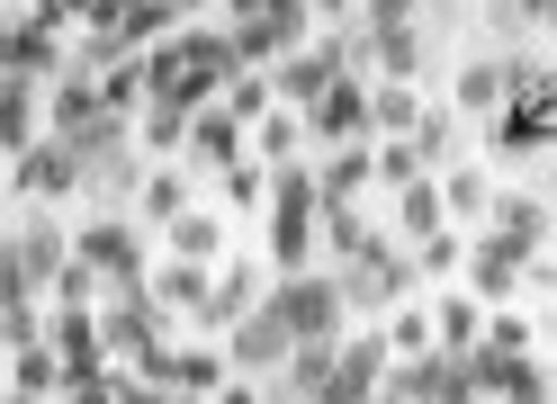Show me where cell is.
Returning a JSON list of instances; mask_svg holds the SVG:
<instances>
[{
	"label": "cell",
	"mask_w": 557,
	"mask_h": 404,
	"mask_svg": "<svg viewBox=\"0 0 557 404\" xmlns=\"http://www.w3.org/2000/svg\"><path fill=\"white\" fill-rule=\"evenodd\" d=\"M243 144H252V126H243L234 109H198V117H189V153H181V162L216 180V172H234V162H252Z\"/></svg>",
	"instance_id": "obj_13"
},
{
	"label": "cell",
	"mask_w": 557,
	"mask_h": 404,
	"mask_svg": "<svg viewBox=\"0 0 557 404\" xmlns=\"http://www.w3.org/2000/svg\"><path fill=\"white\" fill-rule=\"evenodd\" d=\"M369 180H377V144H333L315 162V198H324V207H360Z\"/></svg>",
	"instance_id": "obj_16"
},
{
	"label": "cell",
	"mask_w": 557,
	"mask_h": 404,
	"mask_svg": "<svg viewBox=\"0 0 557 404\" xmlns=\"http://www.w3.org/2000/svg\"><path fill=\"white\" fill-rule=\"evenodd\" d=\"M207 279H216V269H198V261H162V269H153V306L198 324V306H207Z\"/></svg>",
	"instance_id": "obj_22"
},
{
	"label": "cell",
	"mask_w": 557,
	"mask_h": 404,
	"mask_svg": "<svg viewBox=\"0 0 557 404\" xmlns=\"http://www.w3.org/2000/svg\"><path fill=\"white\" fill-rule=\"evenodd\" d=\"M207 404H261V387H252V378H234V387H216Z\"/></svg>",
	"instance_id": "obj_50"
},
{
	"label": "cell",
	"mask_w": 557,
	"mask_h": 404,
	"mask_svg": "<svg viewBox=\"0 0 557 404\" xmlns=\"http://www.w3.org/2000/svg\"><path fill=\"white\" fill-rule=\"evenodd\" d=\"M162 243H171V261L216 269V261H225V216H216V207H189V216H171V225H162Z\"/></svg>",
	"instance_id": "obj_21"
},
{
	"label": "cell",
	"mask_w": 557,
	"mask_h": 404,
	"mask_svg": "<svg viewBox=\"0 0 557 404\" xmlns=\"http://www.w3.org/2000/svg\"><path fill=\"white\" fill-rule=\"evenodd\" d=\"M46 342L63 351V378H109V342H99V306H46Z\"/></svg>",
	"instance_id": "obj_10"
},
{
	"label": "cell",
	"mask_w": 557,
	"mask_h": 404,
	"mask_svg": "<svg viewBox=\"0 0 557 404\" xmlns=\"http://www.w3.org/2000/svg\"><path fill=\"white\" fill-rule=\"evenodd\" d=\"M162 387H189V395H216V387H234V359H225V342L216 351H171V368H162Z\"/></svg>",
	"instance_id": "obj_28"
},
{
	"label": "cell",
	"mask_w": 557,
	"mask_h": 404,
	"mask_svg": "<svg viewBox=\"0 0 557 404\" xmlns=\"http://www.w3.org/2000/svg\"><path fill=\"white\" fill-rule=\"evenodd\" d=\"M0 306H37V269H27L18 233H0Z\"/></svg>",
	"instance_id": "obj_39"
},
{
	"label": "cell",
	"mask_w": 557,
	"mask_h": 404,
	"mask_svg": "<svg viewBox=\"0 0 557 404\" xmlns=\"http://www.w3.org/2000/svg\"><path fill=\"white\" fill-rule=\"evenodd\" d=\"M387 332H351V342L333 351V378H324V395L315 404H369L377 387H387Z\"/></svg>",
	"instance_id": "obj_8"
},
{
	"label": "cell",
	"mask_w": 557,
	"mask_h": 404,
	"mask_svg": "<svg viewBox=\"0 0 557 404\" xmlns=\"http://www.w3.org/2000/svg\"><path fill=\"white\" fill-rule=\"evenodd\" d=\"M387 395H405V404H441V395H449V351L387 359Z\"/></svg>",
	"instance_id": "obj_23"
},
{
	"label": "cell",
	"mask_w": 557,
	"mask_h": 404,
	"mask_svg": "<svg viewBox=\"0 0 557 404\" xmlns=\"http://www.w3.org/2000/svg\"><path fill=\"white\" fill-rule=\"evenodd\" d=\"M216 198L225 207H270V172L261 162H234V172H216Z\"/></svg>",
	"instance_id": "obj_41"
},
{
	"label": "cell",
	"mask_w": 557,
	"mask_h": 404,
	"mask_svg": "<svg viewBox=\"0 0 557 404\" xmlns=\"http://www.w3.org/2000/svg\"><path fill=\"white\" fill-rule=\"evenodd\" d=\"M441 225H449V207H441V172H423V180H405V189H396V243L413 252V243H432Z\"/></svg>",
	"instance_id": "obj_19"
},
{
	"label": "cell",
	"mask_w": 557,
	"mask_h": 404,
	"mask_svg": "<svg viewBox=\"0 0 557 404\" xmlns=\"http://www.w3.org/2000/svg\"><path fill=\"white\" fill-rule=\"evenodd\" d=\"M476 332H485V306H476V296H441V306H432V342H441V351H476Z\"/></svg>",
	"instance_id": "obj_33"
},
{
	"label": "cell",
	"mask_w": 557,
	"mask_h": 404,
	"mask_svg": "<svg viewBox=\"0 0 557 404\" xmlns=\"http://www.w3.org/2000/svg\"><path fill=\"white\" fill-rule=\"evenodd\" d=\"M37 135H46V81L0 73V162H18Z\"/></svg>",
	"instance_id": "obj_15"
},
{
	"label": "cell",
	"mask_w": 557,
	"mask_h": 404,
	"mask_svg": "<svg viewBox=\"0 0 557 404\" xmlns=\"http://www.w3.org/2000/svg\"><path fill=\"white\" fill-rule=\"evenodd\" d=\"M432 162H423V144H413V135H377V180L387 189H405V180H423Z\"/></svg>",
	"instance_id": "obj_36"
},
{
	"label": "cell",
	"mask_w": 557,
	"mask_h": 404,
	"mask_svg": "<svg viewBox=\"0 0 557 404\" xmlns=\"http://www.w3.org/2000/svg\"><path fill=\"white\" fill-rule=\"evenodd\" d=\"M135 144L153 162H181L189 153V109H171V99H145V117H135Z\"/></svg>",
	"instance_id": "obj_25"
},
{
	"label": "cell",
	"mask_w": 557,
	"mask_h": 404,
	"mask_svg": "<svg viewBox=\"0 0 557 404\" xmlns=\"http://www.w3.org/2000/svg\"><path fill=\"white\" fill-rule=\"evenodd\" d=\"M270 37H278V54H306V46H315V10H306V0H270Z\"/></svg>",
	"instance_id": "obj_37"
},
{
	"label": "cell",
	"mask_w": 557,
	"mask_h": 404,
	"mask_svg": "<svg viewBox=\"0 0 557 404\" xmlns=\"http://www.w3.org/2000/svg\"><path fill=\"white\" fill-rule=\"evenodd\" d=\"M413 144H423V162L441 172V162H449V144H459V126H449V109H423V126H413Z\"/></svg>",
	"instance_id": "obj_45"
},
{
	"label": "cell",
	"mask_w": 557,
	"mask_h": 404,
	"mask_svg": "<svg viewBox=\"0 0 557 404\" xmlns=\"http://www.w3.org/2000/svg\"><path fill=\"white\" fill-rule=\"evenodd\" d=\"M333 279H342V296H351V306L387 315V306H405V296H413V279H423V269H413L405 243H387V233H377V243H369L351 269H333Z\"/></svg>",
	"instance_id": "obj_3"
},
{
	"label": "cell",
	"mask_w": 557,
	"mask_h": 404,
	"mask_svg": "<svg viewBox=\"0 0 557 404\" xmlns=\"http://www.w3.org/2000/svg\"><path fill=\"white\" fill-rule=\"evenodd\" d=\"M270 306H278V324H288L297 342H342L351 296H342L333 269H288V279H270Z\"/></svg>",
	"instance_id": "obj_1"
},
{
	"label": "cell",
	"mask_w": 557,
	"mask_h": 404,
	"mask_svg": "<svg viewBox=\"0 0 557 404\" xmlns=\"http://www.w3.org/2000/svg\"><path fill=\"white\" fill-rule=\"evenodd\" d=\"M485 144H495L504 162H531V153H548V109H531V99H512L504 117H485Z\"/></svg>",
	"instance_id": "obj_20"
},
{
	"label": "cell",
	"mask_w": 557,
	"mask_h": 404,
	"mask_svg": "<svg viewBox=\"0 0 557 404\" xmlns=\"http://www.w3.org/2000/svg\"><path fill=\"white\" fill-rule=\"evenodd\" d=\"M54 404H117V387H109V378H82V387H63Z\"/></svg>",
	"instance_id": "obj_47"
},
{
	"label": "cell",
	"mask_w": 557,
	"mask_h": 404,
	"mask_svg": "<svg viewBox=\"0 0 557 404\" xmlns=\"http://www.w3.org/2000/svg\"><path fill=\"white\" fill-rule=\"evenodd\" d=\"M423 109H432V99L413 90V81H377V90H369V135H413Z\"/></svg>",
	"instance_id": "obj_26"
},
{
	"label": "cell",
	"mask_w": 557,
	"mask_h": 404,
	"mask_svg": "<svg viewBox=\"0 0 557 404\" xmlns=\"http://www.w3.org/2000/svg\"><path fill=\"white\" fill-rule=\"evenodd\" d=\"M109 387H117V404H207V395H189V387H153V378H135V368H109Z\"/></svg>",
	"instance_id": "obj_43"
},
{
	"label": "cell",
	"mask_w": 557,
	"mask_h": 404,
	"mask_svg": "<svg viewBox=\"0 0 557 404\" xmlns=\"http://www.w3.org/2000/svg\"><path fill=\"white\" fill-rule=\"evenodd\" d=\"M261 404H288V395H261Z\"/></svg>",
	"instance_id": "obj_58"
},
{
	"label": "cell",
	"mask_w": 557,
	"mask_h": 404,
	"mask_svg": "<svg viewBox=\"0 0 557 404\" xmlns=\"http://www.w3.org/2000/svg\"><path fill=\"white\" fill-rule=\"evenodd\" d=\"M216 109H234L243 126H261V117L278 109V90H270V73H234V81H225V99H216Z\"/></svg>",
	"instance_id": "obj_35"
},
{
	"label": "cell",
	"mask_w": 557,
	"mask_h": 404,
	"mask_svg": "<svg viewBox=\"0 0 557 404\" xmlns=\"http://www.w3.org/2000/svg\"><path fill=\"white\" fill-rule=\"evenodd\" d=\"M198 207V172L189 162H162V172H145V189H135V225H171Z\"/></svg>",
	"instance_id": "obj_17"
},
{
	"label": "cell",
	"mask_w": 557,
	"mask_h": 404,
	"mask_svg": "<svg viewBox=\"0 0 557 404\" xmlns=\"http://www.w3.org/2000/svg\"><path fill=\"white\" fill-rule=\"evenodd\" d=\"M198 10H207V0H171V18H181V27H189V18H198Z\"/></svg>",
	"instance_id": "obj_53"
},
{
	"label": "cell",
	"mask_w": 557,
	"mask_h": 404,
	"mask_svg": "<svg viewBox=\"0 0 557 404\" xmlns=\"http://www.w3.org/2000/svg\"><path fill=\"white\" fill-rule=\"evenodd\" d=\"M99 99H109L117 117H145V54H117V63H99Z\"/></svg>",
	"instance_id": "obj_32"
},
{
	"label": "cell",
	"mask_w": 557,
	"mask_h": 404,
	"mask_svg": "<svg viewBox=\"0 0 557 404\" xmlns=\"http://www.w3.org/2000/svg\"><path fill=\"white\" fill-rule=\"evenodd\" d=\"M99 288H109V279H99L90 261H63V269H54V288H46V306H90Z\"/></svg>",
	"instance_id": "obj_42"
},
{
	"label": "cell",
	"mask_w": 557,
	"mask_h": 404,
	"mask_svg": "<svg viewBox=\"0 0 557 404\" xmlns=\"http://www.w3.org/2000/svg\"><path fill=\"white\" fill-rule=\"evenodd\" d=\"M18 252H27V269H37V296H46V288H54V269L73 261V233H63L54 216H27V225H18Z\"/></svg>",
	"instance_id": "obj_27"
},
{
	"label": "cell",
	"mask_w": 557,
	"mask_h": 404,
	"mask_svg": "<svg viewBox=\"0 0 557 404\" xmlns=\"http://www.w3.org/2000/svg\"><path fill=\"white\" fill-rule=\"evenodd\" d=\"M297 144H306V117H288V109H270V117L252 126V162H261V172L297 162Z\"/></svg>",
	"instance_id": "obj_34"
},
{
	"label": "cell",
	"mask_w": 557,
	"mask_h": 404,
	"mask_svg": "<svg viewBox=\"0 0 557 404\" xmlns=\"http://www.w3.org/2000/svg\"><path fill=\"white\" fill-rule=\"evenodd\" d=\"M225 37H234V63H243V73H270V63H278L270 18H243V27H225Z\"/></svg>",
	"instance_id": "obj_40"
},
{
	"label": "cell",
	"mask_w": 557,
	"mask_h": 404,
	"mask_svg": "<svg viewBox=\"0 0 557 404\" xmlns=\"http://www.w3.org/2000/svg\"><path fill=\"white\" fill-rule=\"evenodd\" d=\"M476 342H485V351H504V359H512V351H531V315L495 306V315H485V332H476Z\"/></svg>",
	"instance_id": "obj_44"
},
{
	"label": "cell",
	"mask_w": 557,
	"mask_h": 404,
	"mask_svg": "<svg viewBox=\"0 0 557 404\" xmlns=\"http://www.w3.org/2000/svg\"><path fill=\"white\" fill-rule=\"evenodd\" d=\"M73 261H90L109 288H135V279H153L145 225H135V216H117V207H99L90 225H73Z\"/></svg>",
	"instance_id": "obj_2"
},
{
	"label": "cell",
	"mask_w": 557,
	"mask_h": 404,
	"mask_svg": "<svg viewBox=\"0 0 557 404\" xmlns=\"http://www.w3.org/2000/svg\"><path fill=\"white\" fill-rule=\"evenodd\" d=\"M73 378H63V351L54 342H27V351H10V395H63Z\"/></svg>",
	"instance_id": "obj_29"
},
{
	"label": "cell",
	"mask_w": 557,
	"mask_h": 404,
	"mask_svg": "<svg viewBox=\"0 0 557 404\" xmlns=\"http://www.w3.org/2000/svg\"><path fill=\"white\" fill-rule=\"evenodd\" d=\"M261 296H270V269H261V261H216V279H207V306H198V332H207V342H225V332L252 315Z\"/></svg>",
	"instance_id": "obj_6"
},
{
	"label": "cell",
	"mask_w": 557,
	"mask_h": 404,
	"mask_svg": "<svg viewBox=\"0 0 557 404\" xmlns=\"http://www.w3.org/2000/svg\"><path fill=\"white\" fill-rule=\"evenodd\" d=\"M0 198H10V162H0Z\"/></svg>",
	"instance_id": "obj_57"
},
{
	"label": "cell",
	"mask_w": 557,
	"mask_h": 404,
	"mask_svg": "<svg viewBox=\"0 0 557 404\" xmlns=\"http://www.w3.org/2000/svg\"><path fill=\"white\" fill-rule=\"evenodd\" d=\"M315 243H324V252H333L342 269H351V261H360V252L377 243V225H369L360 207H324V216H315Z\"/></svg>",
	"instance_id": "obj_30"
},
{
	"label": "cell",
	"mask_w": 557,
	"mask_h": 404,
	"mask_svg": "<svg viewBox=\"0 0 557 404\" xmlns=\"http://www.w3.org/2000/svg\"><path fill=\"white\" fill-rule=\"evenodd\" d=\"M485 225H495V233H512V243L521 252H548V198H531V189H495V207H485Z\"/></svg>",
	"instance_id": "obj_18"
},
{
	"label": "cell",
	"mask_w": 557,
	"mask_h": 404,
	"mask_svg": "<svg viewBox=\"0 0 557 404\" xmlns=\"http://www.w3.org/2000/svg\"><path fill=\"white\" fill-rule=\"evenodd\" d=\"M0 18H10V10H0Z\"/></svg>",
	"instance_id": "obj_59"
},
{
	"label": "cell",
	"mask_w": 557,
	"mask_h": 404,
	"mask_svg": "<svg viewBox=\"0 0 557 404\" xmlns=\"http://www.w3.org/2000/svg\"><path fill=\"white\" fill-rule=\"evenodd\" d=\"M10 189H18V198H37V207H63V198H82V153H73V144H54V135H37V144L10 162Z\"/></svg>",
	"instance_id": "obj_7"
},
{
	"label": "cell",
	"mask_w": 557,
	"mask_h": 404,
	"mask_svg": "<svg viewBox=\"0 0 557 404\" xmlns=\"http://www.w3.org/2000/svg\"><path fill=\"white\" fill-rule=\"evenodd\" d=\"M377 332H387V351H396V359H423V351H441V342H432V306H423V296L387 306V324H377Z\"/></svg>",
	"instance_id": "obj_31"
},
{
	"label": "cell",
	"mask_w": 557,
	"mask_h": 404,
	"mask_svg": "<svg viewBox=\"0 0 557 404\" xmlns=\"http://www.w3.org/2000/svg\"><path fill=\"white\" fill-rule=\"evenodd\" d=\"M548 153H557V109H548Z\"/></svg>",
	"instance_id": "obj_55"
},
{
	"label": "cell",
	"mask_w": 557,
	"mask_h": 404,
	"mask_svg": "<svg viewBox=\"0 0 557 404\" xmlns=\"http://www.w3.org/2000/svg\"><path fill=\"white\" fill-rule=\"evenodd\" d=\"M306 10H315L324 27H351V10H360V0H306Z\"/></svg>",
	"instance_id": "obj_49"
},
{
	"label": "cell",
	"mask_w": 557,
	"mask_h": 404,
	"mask_svg": "<svg viewBox=\"0 0 557 404\" xmlns=\"http://www.w3.org/2000/svg\"><path fill=\"white\" fill-rule=\"evenodd\" d=\"M441 404H485V395H476V387L459 378V359H449V395H441Z\"/></svg>",
	"instance_id": "obj_52"
},
{
	"label": "cell",
	"mask_w": 557,
	"mask_h": 404,
	"mask_svg": "<svg viewBox=\"0 0 557 404\" xmlns=\"http://www.w3.org/2000/svg\"><path fill=\"white\" fill-rule=\"evenodd\" d=\"M369 404H405V395H387V387H377V395H369Z\"/></svg>",
	"instance_id": "obj_54"
},
{
	"label": "cell",
	"mask_w": 557,
	"mask_h": 404,
	"mask_svg": "<svg viewBox=\"0 0 557 404\" xmlns=\"http://www.w3.org/2000/svg\"><path fill=\"white\" fill-rule=\"evenodd\" d=\"M504 10H512L521 27H557V0H504Z\"/></svg>",
	"instance_id": "obj_48"
},
{
	"label": "cell",
	"mask_w": 557,
	"mask_h": 404,
	"mask_svg": "<svg viewBox=\"0 0 557 404\" xmlns=\"http://www.w3.org/2000/svg\"><path fill=\"white\" fill-rule=\"evenodd\" d=\"M342 73H351V46H342V27H333V37H315L306 54H278L270 63V90H278V109H315Z\"/></svg>",
	"instance_id": "obj_4"
},
{
	"label": "cell",
	"mask_w": 557,
	"mask_h": 404,
	"mask_svg": "<svg viewBox=\"0 0 557 404\" xmlns=\"http://www.w3.org/2000/svg\"><path fill=\"white\" fill-rule=\"evenodd\" d=\"M288 351H297V332L278 324V306H270V296H261V306H252V315H243V324L225 332V359H234V378H252V387H270L278 368H288Z\"/></svg>",
	"instance_id": "obj_5"
},
{
	"label": "cell",
	"mask_w": 557,
	"mask_h": 404,
	"mask_svg": "<svg viewBox=\"0 0 557 404\" xmlns=\"http://www.w3.org/2000/svg\"><path fill=\"white\" fill-rule=\"evenodd\" d=\"M306 135H324V144H369V81L342 73L315 109H306Z\"/></svg>",
	"instance_id": "obj_14"
},
{
	"label": "cell",
	"mask_w": 557,
	"mask_h": 404,
	"mask_svg": "<svg viewBox=\"0 0 557 404\" xmlns=\"http://www.w3.org/2000/svg\"><path fill=\"white\" fill-rule=\"evenodd\" d=\"M216 10H225V27H243V18H261L270 0H216Z\"/></svg>",
	"instance_id": "obj_51"
},
{
	"label": "cell",
	"mask_w": 557,
	"mask_h": 404,
	"mask_svg": "<svg viewBox=\"0 0 557 404\" xmlns=\"http://www.w3.org/2000/svg\"><path fill=\"white\" fill-rule=\"evenodd\" d=\"M441 207H449V225H485V207H495V180H485L476 162H449V172H441Z\"/></svg>",
	"instance_id": "obj_24"
},
{
	"label": "cell",
	"mask_w": 557,
	"mask_h": 404,
	"mask_svg": "<svg viewBox=\"0 0 557 404\" xmlns=\"http://www.w3.org/2000/svg\"><path fill=\"white\" fill-rule=\"evenodd\" d=\"M63 63H73V37H54V27H37V18H10V27H0V73L63 81Z\"/></svg>",
	"instance_id": "obj_11"
},
{
	"label": "cell",
	"mask_w": 557,
	"mask_h": 404,
	"mask_svg": "<svg viewBox=\"0 0 557 404\" xmlns=\"http://www.w3.org/2000/svg\"><path fill=\"white\" fill-rule=\"evenodd\" d=\"M0 10H37V0H0Z\"/></svg>",
	"instance_id": "obj_56"
},
{
	"label": "cell",
	"mask_w": 557,
	"mask_h": 404,
	"mask_svg": "<svg viewBox=\"0 0 557 404\" xmlns=\"http://www.w3.org/2000/svg\"><path fill=\"white\" fill-rule=\"evenodd\" d=\"M423 10H432V0H360L351 27H360V37H387V27H423Z\"/></svg>",
	"instance_id": "obj_38"
},
{
	"label": "cell",
	"mask_w": 557,
	"mask_h": 404,
	"mask_svg": "<svg viewBox=\"0 0 557 404\" xmlns=\"http://www.w3.org/2000/svg\"><path fill=\"white\" fill-rule=\"evenodd\" d=\"M521 269H531V252H521L512 233H495V225H485L476 243H468V296H476V306H512Z\"/></svg>",
	"instance_id": "obj_9"
},
{
	"label": "cell",
	"mask_w": 557,
	"mask_h": 404,
	"mask_svg": "<svg viewBox=\"0 0 557 404\" xmlns=\"http://www.w3.org/2000/svg\"><path fill=\"white\" fill-rule=\"evenodd\" d=\"M449 109H459V117H504L512 109V54H468L459 63V73H449Z\"/></svg>",
	"instance_id": "obj_12"
},
{
	"label": "cell",
	"mask_w": 557,
	"mask_h": 404,
	"mask_svg": "<svg viewBox=\"0 0 557 404\" xmlns=\"http://www.w3.org/2000/svg\"><path fill=\"white\" fill-rule=\"evenodd\" d=\"M413 269H468V243H459V233H432V243H413Z\"/></svg>",
	"instance_id": "obj_46"
}]
</instances>
